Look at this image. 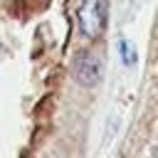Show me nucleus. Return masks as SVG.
I'll use <instances>...</instances> for the list:
<instances>
[{"label": "nucleus", "instance_id": "obj_2", "mask_svg": "<svg viewBox=\"0 0 158 158\" xmlns=\"http://www.w3.org/2000/svg\"><path fill=\"white\" fill-rule=\"evenodd\" d=\"M101 77V59L94 52H81L74 59V79L81 86H94Z\"/></svg>", "mask_w": 158, "mask_h": 158}, {"label": "nucleus", "instance_id": "obj_1", "mask_svg": "<svg viewBox=\"0 0 158 158\" xmlns=\"http://www.w3.org/2000/svg\"><path fill=\"white\" fill-rule=\"evenodd\" d=\"M77 20H79V30L86 40L101 37V32L106 27V0H81L79 10H77Z\"/></svg>", "mask_w": 158, "mask_h": 158}, {"label": "nucleus", "instance_id": "obj_3", "mask_svg": "<svg viewBox=\"0 0 158 158\" xmlns=\"http://www.w3.org/2000/svg\"><path fill=\"white\" fill-rule=\"evenodd\" d=\"M118 49H121L123 64H126V67H133V64H136V52H133L131 42H128V40H121V42H118Z\"/></svg>", "mask_w": 158, "mask_h": 158}]
</instances>
